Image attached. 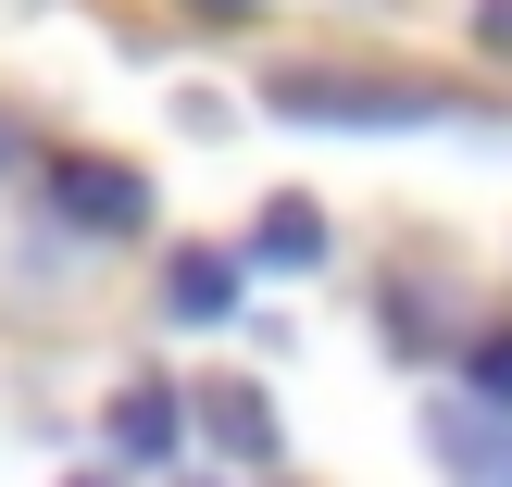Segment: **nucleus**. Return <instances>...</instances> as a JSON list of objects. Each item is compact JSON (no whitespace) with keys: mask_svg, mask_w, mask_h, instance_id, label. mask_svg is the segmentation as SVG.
I'll list each match as a JSON object with an SVG mask.
<instances>
[{"mask_svg":"<svg viewBox=\"0 0 512 487\" xmlns=\"http://www.w3.org/2000/svg\"><path fill=\"white\" fill-rule=\"evenodd\" d=\"M263 100H275L288 125H375V138H413V125H475V100H450V88H400V75H313V63H288Z\"/></svg>","mask_w":512,"mask_h":487,"instance_id":"nucleus-1","label":"nucleus"},{"mask_svg":"<svg viewBox=\"0 0 512 487\" xmlns=\"http://www.w3.org/2000/svg\"><path fill=\"white\" fill-rule=\"evenodd\" d=\"M38 188H50V213L88 225V238H138V225H150V175L138 163H88V150H63Z\"/></svg>","mask_w":512,"mask_h":487,"instance_id":"nucleus-2","label":"nucleus"},{"mask_svg":"<svg viewBox=\"0 0 512 487\" xmlns=\"http://www.w3.org/2000/svg\"><path fill=\"white\" fill-rule=\"evenodd\" d=\"M425 450H438L450 487H512V413H488V400H438Z\"/></svg>","mask_w":512,"mask_h":487,"instance_id":"nucleus-3","label":"nucleus"},{"mask_svg":"<svg viewBox=\"0 0 512 487\" xmlns=\"http://www.w3.org/2000/svg\"><path fill=\"white\" fill-rule=\"evenodd\" d=\"M100 425H113V463L138 475V463H175V438H188V400H175L163 375H138V388H113V413H100Z\"/></svg>","mask_w":512,"mask_h":487,"instance_id":"nucleus-4","label":"nucleus"},{"mask_svg":"<svg viewBox=\"0 0 512 487\" xmlns=\"http://www.w3.org/2000/svg\"><path fill=\"white\" fill-rule=\"evenodd\" d=\"M238 275H250V250H175L163 313H175V325H225V313H238Z\"/></svg>","mask_w":512,"mask_h":487,"instance_id":"nucleus-5","label":"nucleus"},{"mask_svg":"<svg viewBox=\"0 0 512 487\" xmlns=\"http://www.w3.org/2000/svg\"><path fill=\"white\" fill-rule=\"evenodd\" d=\"M250 263L313 275V263H325V213H313V200H263V225H250Z\"/></svg>","mask_w":512,"mask_h":487,"instance_id":"nucleus-6","label":"nucleus"},{"mask_svg":"<svg viewBox=\"0 0 512 487\" xmlns=\"http://www.w3.org/2000/svg\"><path fill=\"white\" fill-rule=\"evenodd\" d=\"M200 425H213L238 463H275V400H263V388H213V400H200Z\"/></svg>","mask_w":512,"mask_h":487,"instance_id":"nucleus-7","label":"nucleus"},{"mask_svg":"<svg viewBox=\"0 0 512 487\" xmlns=\"http://www.w3.org/2000/svg\"><path fill=\"white\" fill-rule=\"evenodd\" d=\"M463 388L488 400V413H512V325H488V338L463 350Z\"/></svg>","mask_w":512,"mask_h":487,"instance_id":"nucleus-8","label":"nucleus"},{"mask_svg":"<svg viewBox=\"0 0 512 487\" xmlns=\"http://www.w3.org/2000/svg\"><path fill=\"white\" fill-rule=\"evenodd\" d=\"M475 38H488L500 63H512V0H475Z\"/></svg>","mask_w":512,"mask_h":487,"instance_id":"nucleus-9","label":"nucleus"},{"mask_svg":"<svg viewBox=\"0 0 512 487\" xmlns=\"http://www.w3.org/2000/svg\"><path fill=\"white\" fill-rule=\"evenodd\" d=\"M188 13H200V25H238V13H263V0H188Z\"/></svg>","mask_w":512,"mask_h":487,"instance_id":"nucleus-10","label":"nucleus"}]
</instances>
